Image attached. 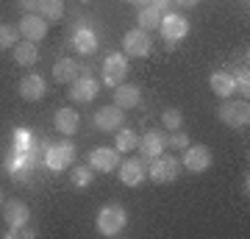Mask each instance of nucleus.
<instances>
[{"label": "nucleus", "instance_id": "4be33fe9", "mask_svg": "<svg viewBox=\"0 0 250 239\" xmlns=\"http://www.w3.org/2000/svg\"><path fill=\"white\" fill-rule=\"evenodd\" d=\"M11 56H14V62H17L20 67H34V64L39 62V47H36L34 42H17L11 47Z\"/></svg>", "mask_w": 250, "mask_h": 239}, {"label": "nucleus", "instance_id": "473e14b6", "mask_svg": "<svg viewBox=\"0 0 250 239\" xmlns=\"http://www.w3.org/2000/svg\"><path fill=\"white\" fill-rule=\"evenodd\" d=\"M150 6H156L161 14H167V11H170V6H172V0H150Z\"/></svg>", "mask_w": 250, "mask_h": 239}, {"label": "nucleus", "instance_id": "bb28decb", "mask_svg": "<svg viewBox=\"0 0 250 239\" xmlns=\"http://www.w3.org/2000/svg\"><path fill=\"white\" fill-rule=\"evenodd\" d=\"M92 178H95V170H92L89 164H78V167H72V173H70L72 186H78V189L89 186V184H92Z\"/></svg>", "mask_w": 250, "mask_h": 239}, {"label": "nucleus", "instance_id": "2eb2a0df", "mask_svg": "<svg viewBox=\"0 0 250 239\" xmlns=\"http://www.w3.org/2000/svg\"><path fill=\"white\" fill-rule=\"evenodd\" d=\"M47 92V84L42 75H36V72H28L25 78L20 81V98L28 100V103H36V100H42Z\"/></svg>", "mask_w": 250, "mask_h": 239}, {"label": "nucleus", "instance_id": "cd10ccee", "mask_svg": "<svg viewBox=\"0 0 250 239\" xmlns=\"http://www.w3.org/2000/svg\"><path fill=\"white\" fill-rule=\"evenodd\" d=\"M161 125L167 128V131H178L181 125H184V114H181V109L170 106L161 111Z\"/></svg>", "mask_w": 250, "mask_h": 239}, {"label": "nucleus", "instance_id": "f257e3e1", "mask_svg": "<svg viewBox=\"0 0 250 239\" xmlns=\"http://www.w3.org/2000/svg\"><path fill=\"white\" fill-rule=\"evenodd\" d=\"M125 225H128V212L120 203L103 206L98 212V220H95V228H98L100 237H117L125 231Z\"/></svg>", "mask_w": 250, "mask_h": 239}, {"label": "nucleus", "instance_id": "a211bd4d", "mask_svg": "<svg viewBox=\"0 0 250 239\" xmlns=\"http://www.w3.org/2000/svg\"><path fill=\"white\" fill-rule=\"evenodd\" d=\"M139 100H142V92H139V87L136 84H120V87H114V106L123 109V111H128V109H136L139 106Z\"/></svg>", "mask_w": 250, "mask_h": 239}, {"label": "nucleus", "instance_id": "aec40b11", "mask_svg": "<svg viewBox=\"0 0 250 239\" xmlns=\"http://www.w3.org/2000/svg\"><path fill=\"white\" fill-rule=\"evenodd\" d=\"M53 125H56V131L64 133V136H72V133L78 131V125H81V114L78 111H72V109H59L53 117Z\"/></svg>", "mask_w": 250, "mask_h": 239}, {"label": "nucleus", "instance_id": "9b49d317", "mask_svg": "<svg viewBox=\"0 0 250 239\" xmlns=\"http://www.w3.org/2000/svg\"><path fill=\"white\" fill-rule=\"evenodd\" d=\"M67 95H70V100H75V103H89V100L98 98L100 92V84L92 75H78V78L72 81V84H67Z\"/></svg>", "mask_w": 250, "mask_h": 239}, {"label": "nucleus", "instance_id": "6ab92c4d", "mask_svg": "<svg viewBox=\"0 0 250 239\" xmlns=\"http://www.w3.org/2000/svg\"><path fill=\"white\" fill-rule=\"evenodd\" d=\"M81 75V62L75 59H59L53 64V81L56 84H72Z\"/></svg>", "mask_w": 250, "mask_h": 239}, {"label": "nucleus", "instance_id": "4c0bfd02", "mask_svg": "<svg viewBox=\"0 0 250 239\" xmlns=\"http://www.w3.org/2000/svg\"><path fill=\"white\" fill-rule=\"evenodd\" d=\"M83 3H92V0H83Z\"/></svg>", "mask_w": 250, "mask_h": 239}, {"label": "nucleus", "instance_id": "f704fd0d", "mask_svg": "<svg viewBox=\"0 0 250 239\" xmlns=\"http://www.w3.org/2000/svg\"><path fill=\"white\" fill-rule=\"evenodd\" d=\"M125 3H131L136 9H142V6H150V0H125Z\"/></svg>", "mask_w": 250, "mask_h": 239}, {"label": "nucleus", "instance_id": "7c9ffc66", "mask_svg": "<svg viewBox=\"0 0 250 239\" xmlns=\"http://www.w3.org/2000/svg\"><path fill=\"white\" fill-rule=\"evenodd\" d=\"M36 237L34 228H28V225H22V228H9L6 231V239H31Z\"/></svg>", "mask_w": 250, "mask_h": 239}, {"label": "nucleus", "instance_id": "f8f14e48", "mask_svg": "<svg viewBox=\"0 0 250 239\" xmlns=\"http://www.w3.org/2000/svg\"><path fill=\"white\" fill-rule=\"evenodd\" d=\"M20 36L25 39V42H42L47 36V22L42 14H22V20H20V25H17Z\"/></svg>", "mask_w": 250, "mask_h": 239}, {"label": "nucleus", "instance_id": "393cba45", "mask_svg": "<svg viewBox=\"0 0 250 239\" xmlns=\"http://www.w3.org/2000/svg\"><path fill=\"white\" fill-rule=\"evenodd\" d=\"M39 14L50 22L64 17V0H39Z\"/></svg>", "mask_w": 250, "mask_h": 239}, {"label": "nucleus", "instance_id": "72a5a7b5", "mask_svg": "<svg viewBox=\"0 0 250 239\" xmlns=\"http://www.w3.org/2000/svg\"><path fill=\"white\" fill-rule=\"evenodd\" d=\"M172 3H178L181 9H195V6L200 3V0H172Z\"/></svg>", "mask_w": 250, "mask_h": 239}, {"label": "nucleus", "instance_id": "423d86ee", "mask_svg": "<svg viewBox=\"0 0 250 239\" xmlns=\"http://www.w3.org/2000/svg\"><path fill=\"white\" fill-rule=\"evenodd\" d=\"M92 125H95V131H100V133H117L125 125V111L117 109L114 103H111V106H103V109L95 111Z\"/></svg>", "mask_w": 250, "mask_h": 239}, {"label": "nucleus", "instance_id": "f03ea898", "mask_svg": "<svg viewBox=\"0 0 250 239\" xmlns=\"http://www.w3.org/2000/svg\"><path fill=\"white\" fill-rule=\"evenodd\" d=\"M217 114H220V120L228 128H248L250 125V106L245 98H239V100L225 98L220 103V109H217Z\"/></svg>", "mask_w": 250, "mask_h": 239}, {"label": "nucleus", "instance_id": "0eeeda50", "mask_svg": "<svg viewBox=\"0 0 250 239\" xmlns=\"http://www.w3.org/2000/svg\"><path fill=\"white\" fill-rule=\"evenodd\" d=\"M128 78V56L125 53H108L103 62V84L108 89L120 87Z\"/></svg>", "mask_w": 250, "mask_h": 239}, {"label": "nucleus", "instance_id": "e433bc0d", "mask_svg": "<svg viewBox=\"0 0 250 239\" xmlns=\"http://www.w3.org/2000/svg\"><path fill=\"white\" fill-rule=\"evenodd\" d=\"M3 200H6V197H3V189H0V206H3Z\"/></svg>", "mask_w": 250, "mask_h": 239}, {"label": "nucleus", "instance_id": "dca6fc26", "mask_svg": "<svg viewBox=\"0 0 250 239\" xmlns=\"http://www.w3.org/2000/svg\"><path fill=\"white\" fill-rule=\"evenodd\" d=\"M70 44L75 47V53L92 56L95 50H98V36H95V31H92L89 25H78L70 36Z\"/></svg>", "mask_w": 250, "mask_h": 239}, {"label": "nucleus", "instance_id": "1a4fd4ad", "mask_svg": "<svg viewBox=\"0 0 250 239\" xmlns=\"http://www.w3.org/2000/svg\"><path fill=\"white\" fill-rule=\"evenodd\" d=\"M159 31H161V36H164L167 42H181V39L189 34V20L184 17V14L167 11V14H161Z\"/></svg>", "mask_w": 250, "mask_h": 239}, {"label": "nucleus", "instance_id": "b1692460", "mask_svg": "<svg viewBox=\"0 0 250 239\" xmlns=\"http://www.w3.org/2000/svg\"><path fill=\"white\" fill-rule=\"evenodd\" d=\"M136 22H139V28L142 31H159V22H161V11L156 9V6H142L139 9V17H136Z\"/></svg>", "mask_w": 250, "mask_h": 239}, {"label": "nucleus", "instance_id": "c756f323", "mask_svg": "<svg viewBox=\"0 0 250 239\" xmlns=\"http://www.w3.org/2000/svg\"><path fill=\"white\" fill-rule=\"evenodd\" d=\"M167 145L175 148V151H184V148L189 145V133H181V128H178V131H172L170 136H167Z\"/></svg>", "mask_w": 250, "mask_h": 239}, {"label": "nucleus", "instance_id": "ddd939ff", "mask_svg": "<svg viewBox=\"0 0 250 239\" xmlns=\"http://www.w3.org/2000/svg\"><path fill=\"white\" fill-rule=\"evenodd\" d=\"M3 220L9 228H22L31 222V209H28L25 200H3Z\"/></svg>", "mask_w": 250, "mask_h": 239}, {"label": "nucleus", "instance_id": "6e6552de", "mask_svg": "<svg viewBox=\"0 0 250 239\" xmlns=\"http://www.w3.org/2000/svg\"><path fill=\"white\" fill-rule=\"evenodd\" d=\"M153 50V39L147 31L142 28H134V31H128L123 36V53L125 56H134V59H145V56H150Z\"/></svg>", "mask_w": 250, "mask_h": 239}, {"label": "nucleus", "instance_id": "c9c22d12", "mask_svg": "<svg viewBox=\"0 0 250 239\" xmlns=\"http://www.w3.org/2000/svg\"><path fill=\"white\" fill-rule=\"evenodd\" d=\"M242 192H245V197H248V192H250V181H248V173H245V181H242Z\"/></svg>", "mask_w": 250, "mask_h": 239}, {"label": "nucleus", "instance_id": "20e7f679", "mask_svg": "<svg viewBox=\"0 0 250 239\" xmlns=\"http://www.w3.org/2000/svg\"><path fill=\"white\" fill-rule=\"evenodd\" d=\"M181 175V164L175 156H156L150 164V170H147V178L150 181H156V184H172V181H178Z\"/></svg>", "mask_w": 250, "mask_h": 239}, {"label": "nucleus", "instance_id": "412c9836", "mask_svg": "<svg viewBox=\"0 0 250 239\" xmlns=\"http://www.w3.org/2000/svg\"><path fill=\"white\" fill-rule=\"evenodd\" d=\"M208 87H211V92H214L217 98H231L233 95V78L228 70H214L211 75H208Z\"/></svg>", "mask_w": 250, "mask_h": 239}, {"label": "nucleus", "instance_id": "5701e85b", "mask_svg": "<svg viewBox=\"0 0 250 239\" xmlns=\"http://www.w3.org/2000/svg\"><path fill=\"white\" fill-rule=\"evenodd\" d=\"M136 145H139V133H136L134 128H125L123 125L114 136V151L117 153H134Z\"/></svg>", "mask_w": 250, "mask_h": 239}, {"label": "nucleus", "instance_id": "9d476101", "mask_svg": "<svg viewBox=\"0 0 250 239\" xmlns=\"http://www.w3.org/2000/svg\"><path fill=\"white\" fill-rule=\"evenodd\" d=\"M164 148H167V133L156 131V128L145 131L142 136H139V145H136V151L142 153V159H147V161H153L156 156H161Z\"/></svg>", "mask_w": 250, "mask_h": 239}, {"label": "nucleus", "instance_id": "2f4dec72", "mask_svg": "<svg viewBox=\"0 0 250 239\" xmlns=\"http://www.w3.org/2000/svg\"><path fill=\"white\" fill-rule=\"evenodd\" d=\"M25 14H39V0H17Z\"/></svg>", "mask_w": 250, "mask_h": 239}, {"label": "nucleus", "instance_id": "7ed1b4c3", "mask_svg": "<svg viewBox=\"0 0 250 239\" xmlns=\"http://www.w3.org/2000/svg\"><path fill=\"white\" fill-rule=\"evenodd\" d=\"M72 161H75V145H72L70 139L56 142V145H50V148L45 151V167L53 170V173L67 170Z\"/></svg>", "mask_w": 250, "mask_h": 239}, {"label": "nucleus", "instance_id": "39448f33", "mask_svg": "<svg viewBox=\"0 0 250 239\" xmlns=\"http://www.w3.org/2000/svg\"><path fill=\"white\" fill-rule=\"evenodd\" d=\"M211 148H206V145H192L189 142L187 148H184V156H181V167H187L189 173H206V170L211 167Z\"/></svg>", "mask_w": 250, "mask_h": 239}, {"label": "nucleus", "instance_id": "f3484780", "mask_svg": "<svg viewBox=\"0 0 250 239\" xmlns=\"http://www.w3.org/2000/svg\"><path fill=\"white\" fill-rule=\"evenodd\" d=\"M117 164H120V153L114 148H95L89 153V167L95 173H111L117 170Z\"/></svg>", "mask_w": 250, "mask_h": 239}, {"label": "nucleus", "instance_id": "a878e982", "mask_svg": "<svg viewBox=\"0 0 250 239\" xmlns=\"http://www.w3.org/2000/svg\"><path fill=\"white\" fill-rule=\"evenodd\" d=\"M231 78H233V92H239L242 98L248 100V95H250V72H248V67H236V70L231 72Z\"/></svg>", "mask_w": 250, "mask_h": 239}, {"label": "nucleus", "instance_id": "4468645a", "mask_svg": "<svg viewBox=\"0 0 250 239\" xmlns=\"http://www.w3.org/2000/svg\"><path fill=\"white\" fill-rule=\"evenodd\" d=\"M117 173H120V181L125 186H139L147 178V167H145V159H125L117 164Z\"/></svg>", "mask_w": 250, "mask_h": 239}, {"label": "nucleus", "instance_id": "c85d7f7f", "mask_svg": "<svg viewBox=\"0 0 250 239\" xmlns=\"http://www.w3.org/2000/svg\"><path fill=\"white\" fill-rule=\"evenodd\" d=\"M17 42H20V31L17 28L0 22V50H9V47H14Z\"/></svg>", "mask_w": 250, "mask_h": 239}]
</instances>
